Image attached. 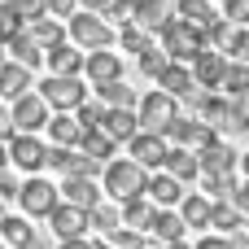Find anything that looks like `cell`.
Wrapping results in <instances>:
<instances>
[{"mask_svg": "<svg viewBox=\"0 0 249 249\" xmlns=\"http://www.w3.org/2000/svg\"><path fill=\"white\" fill-rule=\"evenodd\" d=\"M158 35H162V53H166L171 61H179V66H193V61L210 48V44H206V31H201L197 22L179 18V13H175Z\"/></svg>", "mask_w": 249, "mask_h": 249, "instance_id": "6da1fadb", "label": "cell"}, {"mask_svg": "<svg viewBox=\"0 0 249 249\" xmlns=\"http://www.w3.org/2000/svg\"><path fill=\"white\" fill-rule=\"evenodd\" d=\"M149 188V171L136 162V158H114V162H105V197H114L118 206L123 201H131V197H140Z\"/></svg>", "mask_w": 249, "mask_h": 249, "instance_id": "7a4b0ae2", "label": "cell"}, {"mask_svg": "<svg viewBox=\"0 0 249 249\" xmlns=\"http://www.w3.org/2000/svg\"><path fill=\"white\" fill-rule=\"evenodd\" d=\"M66 35H70L79 48H88V53L114 44V26H109L101 13H92V9H74V13L66 18Z\"/></svg>", "mask_w": 249, "mask_h": 249, "instance_id": "3957f363", "label": "cell"}, {"mask_svg": "<svg viewBox=\"0 0 249 249\" xmlns=\"http://www.w3.org/2000/svg\"><path fill=\"white\" fill-rule=\"evenodd\" d=\"M88 79L83 74H48L39 83V96L48 101V109H61V114H74L83 101H88Z\"/></svg>", "mask_w": 249, "mask_h": 249, "instance_id": "277c9868", "label": "cell"}, {"mask_svg": "<svg viewBox=\"0 0 249 249\" xmlns=\"http://www.w3.org/2000/svg\"><path fill=\"white\" fill-rule=\"evenodd\" d=\"M140 131H171V123L179 118V109H175V96L171 92H162V88H153V92H144L140 96Z\"/></svg>", "mask_w": 249, "mask_h": 249, "instance_id": "5b68a950", "label": "cell"}, {"mask_svg": "<svg viewBox=\"0 0 249 249\" xmlns=\"http://www.w3.org/2000/svg\"><path fill=\"white\" fill-rule=\"evenodd\" d=\"M18 201H22L26 219H48V214L61 206V188H57V184H48V179H39V175H31V179L22 184Z\"/></svg>", "mask_w": 249, "mask_h": 249, "instance_id": "8992f818", "label": "cell"}, {"mask_svg": "<svg viewBox=\"0 0 249 249\" xmlns=\"http://www.w3.org/2000/svg\"><path fill=\"white\" fill-rule=\"evenodd\" d=\"M9 114H13V131H22V136H39L44 127H48V101L39 96V92H26V96H18L13 105H9Z\"/></svg>", "mask_w": 249, "mask_h": 249, "instance_id": "52a82bcc", "label": "cell"}, {"mask_svg": "<svg viewBox=\"0 0 249 249\" xmlns=\"http://www.w3.org/2000/svg\"><path fill=\"white\" fill-rule=\"evenodd\" d=\"M9 162L22 166L26 175H39V171L48 166V144H44L39 136H22V131H13V136H9Z\"/></svg>", "mask_w": 249, "mask_h": 249, "instance_id": "ba28073f", "label": "cell"}, {"mask_svg": "<svg viewBox=\"0 0 249 249\" xmlns=\"http://www.w3.org/2000/svg\"><path fill=\"white\" fill-rule=\"evenodd\" d=\"M127 144H131V158H136L144 171H162V166H166L171 144H166V136H162V131H136Z\"/></svg>", "mask_w": 249, "mask_h": 249, "instance_id": "9c48e42d", "label": "cell"}, {"mask_svg": "<svg viewBox=\"0 0 249 249\" xmlns=\"http://www.w3.org/2000/svg\"><path fill=\"white\" fill-rule=\"evenodd\" d=\"M48 166L61 171V175H88V179H96V171H105L96 158H88L83 149H66V144H53L48 149Z\"/></svg>", "mask_w": 249, "mask_h": 249, "instance_id": "30bf717a", "label": "cell"}, {"mask_svg": "<svg viewBox=\"0 0 249 249\" xmlns=\"http://www.w3.org/2000/svg\"><path fill=\"white\" fill-rule=\"evenodd\" d=\"M166 140H175V144H184V149H206V144L219 140V131H214L206 118H175L171 131H166Z\"/></svg>", "mask_w": 249, "mask_h": 249, "instance_id": "8fae6325", "label": "cell"}, {"mask_svg": "<svg viewBox=\"0 0 249 249\" xmlns=\"http://www.w3.org/2000/svg\"><path fill=\"white\" fill-rule=\"evenodd\" d=\"M171 18H175V4H171V0H136V4H131V22H136L140 31H149V35H158Z\"/></svg>", "mask_w": 249, "mask_h": 249, "instance_id": "7c38bea8", "label": "cell"}, {"mask_svg": "<svg viewBox=\"0 0 249 249\" xmlns=\"http://www.w3.org/2000/svg\"><path fill=\"white\" fill-rule=\"evenodd\" d=\"M83 79H88L92 88H96V83H109V79H123V57L109 53V48L88 53V61H83Z\"/></svg>", "mask_w": 249, "mask_h": 249, "instance_id": "4fadbf2b", "label": "cell"}, {"mask_svg": "<svg viewBox=\"0 0 249 249\" xmlns=\"http://www.w3.org/2000/svg\"><path fill=\"white\" fill-rule=\"evenodd\" d=\"M144 197H149L158 210H175V206L184 201V184H179L171 171H158V175H149V188H144Z\"/></svg>", "mask_w": 249, "mask_h": 249, "instance_id": "5bb4252c", "label": "cell"}, {"mask_svg": "<svg viewBox=\"0 0 249 249\" xmlns=\"http://www.w3.org/2000/svg\"><path fill=\"white\" fill-rule=\"evenodd\" d=\"M197 162H201V175H228V171H236V166H241V153H236V149H228L223 140H214V144L197 149Z\"/></svg>", "mask_w": 249, "mask_h": 249, "instance_id": "9a60e30c", "label": "cell"}, {"mask_svg": "<svg viewBox=\"0 0 249 249\" xmlns=\"http://www.w3.org/2000/svg\"><path fill=\"white\" fill-rule=\"evenodd\" d=\"M48 223H53V232H57L61 241L88 236V210H79V206H70V201H61V206L48 214Z\"/></svg>", "mask_w": 249, "mask_h": 249, "instance_id": "2e32d148", "label": "cell"}, {"mask_svg": "<svg viewBox=\"0 0 249 249\" xmlns=\"http://www.w3.org/2000/svg\"><path fill=\"white\" fill-rule=\"evenodd\" d=\"M101 188H96V179H88V175H66V184H61V201H70V206H79V210H92V206H101Z\"/></svg>", "mask_w": 249, "mask_h": 249, "instance_id": "e0dca14e", "label": "cell"}, {"mask_svg": "<svg viewBox=\"0 0 249 249\" xmlns=\"http://www.w3.org/2000/svg\"><path fill=\"white\" fill-rule=\"evenodd\" d=\"M35 88V70H26L22 61H0V96L18 101Z\"/></svg>", "mask_w": 249, "mask_h": 249, "instance_id": "ac0fdd59", "label": "cell"}, {"mask_svg": "<svg viewBox=\"0 0 249 249\" xmlns=\"http://www.w3.org/2000/svg\"><path fill=\"white\" fill-rule=\"evenodd\" d=\"M223 70H228V53H219V48H206V53L193 61L197 88H219V83H223Z\"/></svg>", "mask_w": 249, "mask_h": 249, "instance_id": "d6986e66", "label": "cell"}, {"mask_svg": "<svg viewBox=\"0 0 249 249\" xmlns=\"http://www.w3.org/2000/svg\"><path fill=\"white\" fill-rule=\"evenodd\" d=\"M158 88H162V92H171L175 101H188V96L197 92V79H193V70H188V66L171 61V66L158 74Z\"/></svg>", "mask_w": 249, "mask_h": 249, "instance_id": "ffe728a7", "label": "cell"}, {"mask_svg": "<svg viewBox=\"0 0 249 249\" xmlns=\"http://www.w3.org/2000/svg\"><path fill=\"white\" fill-rule=\"evenodd\" d=\"M101 131H105L109 140L127 144V140L140 131V114H136V109H105V118H101Z\"/></svg>", "mask_w": 249, "mask_h": 249, "instance_id": "44dd1931", "label": "cell"}, {"mask_svg": "<svg viewBox=\"0 0 249 249\" xmlns=\"http://www.w3.org/2000/svg\"><path fill=\"white\" fill-rule=\"evenodd\" d=\"M92 92H96V101H101L105 109H136V88H131L127 79H109V83H96Z\"/></svg>", "mask_w": 249, "mask_h": 249, "instance_id": "7402d4cb", "label": "cell"}, {"mask_svg": "<svg viewBox=\"0 0 249 249\" xmlns=\"http://www.w3.org/2000/svg\"><path fill=\"white\" fill-rule=\"evenodd\" d=\"M26 35L48 53V48H57V44H66V26H61V18H35V22H26Z\"/></svg>", "mask_w": 249, "mask_h": 249, "instance_id": "603a6c76", "label": "cell"}, {"mask_svg": "<svg viewBox=\"0 0 249 249\" xmlns=\"http://www.w3.org/2000/svg\"><path fill=\"white\" fill-rule=\"evenodd\" d=\"M44 61H48V70H53V74H83L88 53H79V48H70V44H57V48H48V53H44Z\"/></svg>", "mask_w": 249, "mask_h": 249, "instance_id": "cb8c5ba5", "label": "cell"}, {"mask_svg": "<svg viewBox=\"0 0 249 249\" xmlns=\"http://www.w3.org/2000/svg\"><path fill=\"white\" fill-rule=\"evenodd\" d=\"M197 109L214 131H232V96H197Z\"/></svg>", "mask_w": 249, "mask_h": 249, "instance_id": "d4e9b609", "label": "cell"}, {"mask_svg": "<svg viewBox=\"0 0 249 249\" xmlns=\"http://www.w3.org/2000/svg\"><path fill=\"white\" fill-rule=\"evenodd\" d=\"M83 123L74 118V114H57V118H48V136H53V144H66V149H79L83 144Z\"/></svg>", "mask_w": 249, "mask_h": 249, "instance_id": "484cf974", "label": "cell"}, {"mask_svg": "<svg viewBox=\"0 0 249 249\" xmlns=\"http://www.w3.org/2000/svg\"><path fill=\"white\" fill-rule=\"evenodd\" d=\"M162 171H171L179 184L201 179V162H197V153H193V149H184V144H175V149L166 153V166H162Z\"/></svg>", "mask_w": 249, "mask_h": 249, "instance_id": "4316f807", "label": "cell"}, {"mask_svg": "<svg viewBox=\"0 0 249 249\" xmlns=\"http://www.w3.org/2000/svg\"><path fill=\"white\" fill-rule=\"evenodd\" d=\"M0 241L13 245V249H31V245H35V228H31V219L0 214Z\"/></svg>", "mask_w": 249, "mask_h": 249, "instance_id": "83f0119b", "label": "cell"}, {"mask_svg": "<svg viewBox=\"0 0 249 249\" xmlns=\"http://www.w3.org/2000/svg\"><path fill=\"white\" fill-rule=\"evenodd\" d=\"M210 228H214L219 236H232V232L245 228V214H241L232 201H210ZM210 228H206V232H210Z\"/></svg>", "mask_w": 249, "mask_h": 249, "instance_id": "f1b7e54d", "label": "cell"}, {"mask_svg": "<svg viewBox=\"0 0 249 249\" xmlns=\"http://www.w3.org/2000/svg\"><path fill=\"white\" fill-rule=\"evenodd\" d=\"M175 210H179V219L188 228H210V197L206 193H184V201Z\"/></svg>", "mask_w": 249, "mask_h": 249, "instance_id": "f546056e", "label": "cell"}, {"mask_svg": "<svg viewBox=\"0 0 249 249\" xmlns=\"http://www.w3.org/2000/svg\"><path fill=\"white\" fill-rule=\"evenodd\" d=\"M153 214H158V206L140 193V197H131V201H123V228H136V232H149V223H153Z\"/></svg>", "mask_w": 249, "mask_h": 249, "instance_id": "4dcf8cb0", "label": "cell"}, {"mask_svg": "<svg viewBox=\"0 0 249 249\" xmlns=\"http://www.w3.org/2000/svg\"><path fill=\"white\" fill-rule=\"evenodd\" d=\"M4 48H9V53H13V61H22L26 70H39V61H44V48H39V44H35V39L26 35V26H22V31H18L13 39H9Z\"/></svg>", "mask_w": 249, "mask_h": 249, "instance_id": "1f68e13d", "label": "cell"}, {"mask_svg": "<svg viewBox=\"0 0 249 249\" xmlns=\"http://www.w3.org/2000/svg\"><path fill=\"white\" fill-rule=\"evenodd\" d=\"M149 232L158 236V241H184V232H188V223L179 219V210H158L153 214V223H149Z\"/></svg>", "mask_w": 249, "mask_h": 249, "instance_id": "d6a6232c", "label": "cell"}, {"mask_svg": "<svg viewBox=\"0 0 249 249\" xmlns=\"http://www.w3.org/2000/svg\"><path fill=\"white\" fill-rule=\"evenodd\" d=\"M79 149H83L88 158H96V162L105 166V158L114 162V149H118V140H109V136H105L101 127H92V131H83V144H79Z\"/></svg>", "mask_w": 249, "mask_h": 249, "instance_id": "836d02e7", "label": "cell"}, {"mask_svg": "<svg viewBox=\"0 0 249 249\" xmlns=\"http://www.w3.org/2000/svg\"><path fill=\"white\" fill-rule=\"evenodd\" d=\"M88 228H96V232L109 241V236L123 228V210H114V206H105V201H101V206H92V210H88Z\"/></svg>", "mask_w": 249, "mask_h": 249, "instance_id": "e575fe53", "label": "cell"}, {"mask_svg": "<svg viewBox=\"0 0 249 249\" xmlns=\"http://www.w3.org/2000/svg\"><path fill=\"white\" fill-rule=\"evenodd\" d=\"M219 88H223V96H245L249 92V66L228 57V70H223V83Z\"/></svg>", "mask_w": 249, "mask_h": 249, "instance_id": "d590c367", "label": "cell"}, {"mask_svg": "<svg viewBox=\"0 0 249 249\" xmlns=\"http://www.w3.org/2000/svg\"><path fill=\"white\" fill-rule=\"evenodd\" d=\"M175 13H179V18H188V22H197L201 31H206V26H210V22L219 18L210 0H175Z\"/></svg>", "mask_w": 249, "mask_h": 249, "instance_id": "8d00e7d4", "label": "cell"}, {"mask_svg": "<svg viewBox=\"0 0 249 249\" xmlns=\"http://www.w3.org/2000/svg\"><path fill=\"white\" fill-rule=\"evenodd\" d=\"M201 188H206L210 201H232V193H236V171H228V175H201Z\"/></svg>", "mask_w": 249, "mask_h": 249, "instance_id": "74e56055", "label": "cell"}, {"mask_svg": "<svg viewBox=\"0 0 249 249\" xmlns=\"http://www.w3.org/2000/svg\"><path fill=\"white\" fill-rule=\"evenodd\" d=\"M118 44H123L127 53H136V57H140V53H149V48H153V35H149V31H140L136 22H127V26H123V35H118Z\"/></svg>", "mask_w": 249, "mask_h": 249, "instance_id": "f35d334b", "label": "cell"}, {"mask_svg": "<svg viewBox=\"0 0 249 249\" xmlns=\"http://www.w3.org/2000/svg\"><path fill=\"white\" fill-rule=\"evenodd\" d=\"M22 26H26V22L18 18V9H13V0H0V48H4V44H9V39L18 35Z\"/></svg>", "mask_w": 249, "mask_h": 249, "instance_id": "ab89813d", "label": "cell"}, {"mask_svg": "<svg viewBox=\"0 0 249 249\" xmlns=\"http://www.w3.org/2000/svg\"><path fill=\"white\" fill-rule=\"evenodd\" d=\"M232 31H236V26H232L228 18H214V22L206 26V44H214L219 53H228V44H232Z\"/></svg>", "mask_w": 249, "mask_h": 249, "instance_id": "60d3db41", "label": "cell"}, {"mask_svg": "<svg viewBox=\"0 0 249 249\" xmlns=\"http://www.w3.org/2000/svg\"><path fill=\"white\" fill-rule=\"evenodd\" d=\"M136 61H140V70H144V74H149V79H158V74H162V70H166V66H171V57H166V53H162V44H153V48H149V53H140V57H136Z\"/></svg>", "mask_w": 249, "mask_h": 249, "instance_id": "b9f144b4", "label": "cell"}, {"mask_svg": "<svg viewBox=\"0 0 249 249\" xmlns=\"http://www.w3.org/2000/svg\"><path fill=\"white\" fill-rule=\"evenodd\" d=\"M74 118H79V123L92 131V127H101V118H105V105H101V101H83V105L74 109Z\"/></svg>", "mask_w": 249, "mask_h": 249, "instance_id": "7bdbcfd3", "label": "cell"}, {"mask_svg": "<svg viewBox=\"0 0 249 249\" xmlns=\"http://www.w3.org/2000/svg\"><path fill=\"white\" fill-rule=\"evenodd\" d=\"M228 57H232V61H245V66H249V26H236V31H232Z\"/></svg>", "mask_w": 249, "mask_h": 249, "instance_id": "ee69618b", "label": "cell"}, {"mask_svg": "<svg viewBox=\"0 0 249 249\" xmlns=\"http://www.w3.org/2000/svg\"><path fill=\"white\" fill-rule=\"evenodd\" d=\"M223 18L232 26H249V0H223Z\"/></svg>", "mask_w": 249, "mask_h": 249, "instance_id": "f6af8a7d", "label": "cell"}, {"mask_svg": "<svg viewBox=\"0 0 249 249\" xmlns=\"http://www.w3.org/2000/svg\"><path fill=\"white\" fill-rule=\"evenodd\" d=\"M232 131H249V92L232 96Z\"/></svg>", "mask_w": 249, "mask_h": 249, "instance_id": "bcb514c9", "label": "cell"}, {"mask_svg": "<svg viewBox=\"0 0 249 249\" xmlns=\"http://www.w3.org/2000/svg\"><path fill=\"white\" fill-rule=\"evenodd\" d=\"M13 9H18V18H22V22H35V18H44V13H48V0H13Z\"/></svg>", "mask_w": 249, "mask_h": 249, "instance_id": "7dc6e473", "label": "cell"}, {"mask_svg": "<svg viewBox=\"0 0 249 249\" xmlns=\"http://www.w3.org/2000/svg\"><path fill=\"white\" fill-rule=\"evenodd\" d=\"M109 241H114V249H144V236H140L136 228H118Z\"/></svg>", "mask_w": 249, "mask_h": 249, "instance_id": "c3c4849f", "label": "cell"}, {"mask_svg": "<svg viewBox=\"0 0 249 249\" xmlns=\"http://www.w3.org/2000/svg\"><path fill=\"white\" fill-rule=\"evenodd\" d=\"M131 4H136V0H109L101 18H105V22L114 18V22H123V26H127V22H131Z\"/></svg>", "mask_w": 249, "mask_h": 249, "instance_id": "681fc988", "label": "cell"}, {"mask_svg": "<svg viewBox=\"0 0 249 249\" xmlns=\"http://www.w3.org/2000/svg\"><path fill=\"white\" fill-rule=\"evenodd\" d=\"M18 193H22V184H18L13 175H4V171H0V201H9V197H18Z\"/></svg>", "mask_w": 249, "mask_h": 249, "instance_id": "f907efd6", "label": "cell"}, {"mask_svg": "<svg viewBox=\"0 0 249 249\" xmlns=\"http://www.w3.org/2000/svg\"><path fill=\"white\" fill-rule=\"evenodd\" d=\"M74 9H79V0H48V13L53 18H70Z\"/></svg>", "mask_w": 249, "mask_h": 249, "instance_id": "816d5d0a", "label": "cell"}, {"mask_svg": "<svg viewBox=\"0 0 249 249\" xmlns=\"http://www.w3.org/2000/svg\"><path fill=\"white\" fill-rule=\"evenodd\" d=\"M232 206H236L241 214H249V179H245V184H236V193H232Z\"/></svg>", "mask_w": 249, "mask_h": 249, "instance_id": "f5cc1de1", "label": "cell"}, {"mask_svg": "<svg viewBox=\"0 0 249 249\" xmlns=\"http://www.w3.org/2000/svg\"><path fill=\"white\" fill-rule=\"evenodd\" d=\"M9 136H13V114H9V105L0 101V140L9 144Z\"/></svg>", "mask_w": 249, "mask_h": 249, "instance_id": "db71d44e", "label": "cell"}, {"mask_svg": "<svg viewBox=\"0 0 249 249\" xmlns=\"http://www.w3.org/2000/svg\"><path fill=\"white\" fill-rule=\"evenodd\" d=\"M193 249H232V241H228V236H201Z\"/></svg>", "mask_w": 249, "mask_h": 249, "instance_id": "11a10c76", "label": "cell"}, {"mask_svg": "<svg viewBox=\"0 0 249 249\" xmlns=\"http://www.w3.org/2000/svg\"><path fill=\"white\" fill-rule=\"evenodd\" d=\"M57 249H96V241H88V236H74V241H61Z\"/></svg>", "mask_w": 249, "mask_h": 249, "instance_id": "9f6ffc18", "label": "cell"}, {"mask_svg": "<svg viewBox=\"0 0 249 249\" xmlns=\"http://www.w3.org/2000/svg\"><path fill=\"white\" fill-rule=\"evenodd\" d=\"M109 0H79V9H92V13H105Z\"/></svg>", "mask_w": 249, "mask_h": 249, "instance_id": "6f0895ef", "label": "cell"}, {"mask_svg": "<svg viewBox=\"0 0 249 249\" xmlns=\"http://www.w3.org/2000/svg\"><path fill=\"white\" fill-rule=\"evenodd\" d=\"M4 166H9V144L0 140V171H4Z\"/></svg>", "mask_w": 249, "mask_h": 249, "instance_id": "680465c9", "label": "cell"}, {"mask_svg": "<svg viewBox=\"0 0 249 249\" xmlns=\"http://www.w3.org/2000/svg\"><path fill=\"white\" fill-rule=\"evenodd\" d=\"M241 171H245V179H249V153H245V158H241Z\"/></svg>", "mask_w": 249, "mask_h": 249, "instance_id": "91938a15", "label": "cell"}, {"mask_svg": "<svg viewBox=\"0 0 249 249\" xmlns=\"http://www.w3.org/2000/svg\"><path fill=\"white\" fill-rule=\"evenodd\" d=\"M166 249H193V245H184V241H171V245H166Z\"/></svg>", "mask_w": 249, "mask_h": 249, "instance_id": "94428289", "label": "cell"}, {"mask_svg": "<svg viewBox=\"0 0 249 249\" xmlns=\"http://www.w3.org/2000/svg\"><path fill=\"white\" fill-rule=\"evenodd\" d=\"M0 206H4V201H0ZM0 214H4V210H0Z\"/></svg>", "mask_w": 249, "mask_h": 249, "instance_id": "6125c7cd", "label": "cell"}, {"mask_svg": "<svg viewBox=\"0 0 249 249\" xmlns=\"http://www.w3.org/2000/svg\"><path fill=\"white\" fill-rule=\"evenodd\" d=\"M144 249H149V245H144Z\"/></svg>", "mask_w": 249, "mask_h": 249, "instance_id": "be15d7a7", "label": "cell"}]
</instances>
